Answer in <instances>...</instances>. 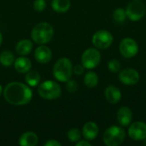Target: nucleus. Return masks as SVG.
Returning <instances> with one entry per match:
<instances>
[{
  "mask_svg": "<svg viewBox=\"0 0 146 146\" xmlns=\"http://www.w3.org/2000/svg\"><path fill=\"white\" fill-rule=\"evenodd\" d=\"M4 99L10 104L21 106L27 104L33 98L31 89L21 82H10L3 90Z\"/></svg>",
  "mask_w": 146,
  "mask_h": 146,
  "instance_id": "1",
  "label": "nucleus"
},
{
  "mask_svg": "<svg viewBox=\"0 0 146 146\" xmlns=\"http://www.w3.org/2000/svg\"><path fill=\"white\" fill-rule=\"evenodd\" d=\"M54 35V30L48 22H39L32 30L31 37L37 44H44L50 42Z\"/></svg>",
  "mask_w": 146,
  "mask_h": 146,
  "instance_id": "2",
  "label": "nucleus"
},
{
  "mask_svg": "<svg viewBox=\"0 0 146 146\" xmlns=\"http://www.w3.org/2000/svg\"><path fill=\"white\" fill-rule=\"evenodd\" d=\"M73 74V65L67 57L60 58L53 67V76L61 82H67L71 79Z\"/></svg>",
  "mask_w": 146,
  "mask_h": 146,
  "instance_id": "3",
  "label": "nucleus"
},
{
  "mask_svg": "<svg viewBox=\"0 0 146 146\" xmlns=\"http://www.w3.org/2000/svg\"><path fill=\"white\" fill-rule=\"evenodd\" d=\"M38 93L45 100H54L60 98L62 90L58 83L52 80H46L39 84L38 87Z\"/></svg>",
  "mask_w": 146,
  "mask_h": 146,
  "instance_id": "4",
  "label": "nucleus"
},
{
  "mask_svg": "<svg viewBox=\"0 0 146 146\" xmlns=\"http://www.w3.org/2000/svg\"><path fill=\"white\" fill-rule=\"evenodd\" d=\"M126 138V133L123 128L112 126L107 128L104 133V143L108 146H118L121 145Z\"/></svg>",
  "mask_w": 146,
  "mask_h": 146,
  "instance_id": "5",
  "label": "nucleus"
},
{
  "mask_svg": "<svg viewBox=\"0 0 146 146\" xmlns=\"http://www.w3.org/2000/svg\"><path fill=\"white\" fill-rule=\"evenodd\" d=\"M101 61V54L95 48L86 49L81 56V64L87 69H92L98 66Z\"/></svg>",
  "mask_w": 146,
  "mask_h": 146,
  "instance_id": "6",
  "label": "nucleus"
},
{
  "mask_svg": "<svg viewBox=\"0 0 146 146\" xmlns=\"http://www.w3.org/2000/svg\"><path fill=\"white\" fill-rule=\"evenodd\" d=\"M126 12L129 20L133 21H138L145 16L146 8L145 4L140 1H133L127 5Z\"/></svg>",
  "mask_w": 146,
  "mask_h": 146,
  "instance_id": "7",
  "label": "nucleus"
},
{
  "mask_svg": "<svg viewBox=\"0 0 146 146\" xmlns=\"http://www.w3.org/2000/svg\"><path fill=\"white\" fill-rule=\"evenodd\" d=\"M113 42L112 34L106 30H99L96 32L92 37V44L94 46L100 50L109 48Z\"/></svg>",
  "mask_w": 146,
  "mask_h": 146,
  "instance_id": "8",
  "label": "nucleus"
},
{
  "mask_svg": "<svg viewBox=\"0 0 146 146\" xmlns=\"http://www.w3.org/2000/svg\"><path fill=\"white\" fill-rule=\"evenodd\" d=\"M121 54L126 58H132L139 52V45L137 42L131 38H125L119 45Z\"/></svg>",
  "mask_w": 146,
  "mask_h": 146,
  "instance_id": "9",
  "label": "nucleus"
},
{
  "mask_svg": "<svg viewBox=\"0 0 146 146\" xmlns=\"http://www.w3.org/2000/svg\"><path fill=\"white\" fill-rule=\"evenodd\" d=\"M119 80L126 86L136 85L139 80V74L136 69L125 68L119 74Z\"/></svg>",
  "mask_w": 146,
  "mask_h": 146,
  "instance_id": "10",
  "label": "nucleus"
},
{
  "mask_svg": "<svg viewBox=\"0 0 146 146\" xmlns=\"http://www.w3.org/2000/svg\"><path fill=\"white\" fill-rule=\"evenodd\" d=\"M128 135L135 141L144 140L146 138V124L143 121L133 123L128 128Z\"/></svg>",
  "mask_w": 146,
  "mask_h": 146,
  "instance_id": "11",
  "label": "nucleus"
},
{
  "mask_svg": "<svg viewBox=\"0 0 146 146\" xmlns=\"http://www.w3.org/2000/svg\"><path fill=\"white\" fill-rule=\"evenodd\" d=\"M34 57L38 62L45 64L51 60L52 52L49 47L40 44V46H38L34 51Z\"/></svg>",
  "mask_w": 146,
  "mask_h": 146,
  "instance_id": "12",
  "label": "nucleus"
},
{
  "mask_svg": "<svg viewBox=\"0 0 146 146\" xmlns=\"http://www.w3.org/2000/svg\"><path fill=\"white\" fill-rule=\"evenodd\" d=\"M98 132H99V129H98V125L92 121L86 122L82 128V134L84 138L88 141L94 140L98 137Z\"/></svg>",
  "mask_w": 146,
  "mask_h": 146,
  "instance_id": "13",
  "label": "nucleus"
},
{
  "mask_svg": "<svg viewBox=\"0 0 146 146\" xmlns=\"http://www.w3.org/2000/svg\"><path fill=\"white\" fill-rule=\"evenodd\" d=\"M117 121L122 127H128L133 121V112L127 107H121L117 112Z\"/></svg>",
  "mask_w": 146,
  "mask_h": 146,
  "instance_id": "14",
  "label": "nucleus"
},
{
  "mask_svg": "<svg viewBox=\"0 0 146 146\" xmlns=\"http://www.w3.org/2000/svg\"><path fill=\"white\" fill-rule=\"evenodd\" d=\"M104 97L110 104H117L121 99V92L120 89L115 86H109L104 91Z\"/></svg>",
  "mask_w": 146,
  "mask_h": 146,
  "instance_id": "15",
  "label": "nucleus"
},
{
  "mask_svg": "<svg viewBox=\"0 0 146 146\" xmlns=\"http://www.w3.org/2000/svg\"><path fill=\"white\" fill-rule=\"evenodd\" d=\"M14 66H15V70L18 73L26 74L27 72H28L31 69L32 62L29 58L26 57L25 56H21L15 60Z\"/></svg>",
  "mask_w": 146,
  "mask_h": 146,
  "instance_id": "16",
  "label": "nucleus"
},
{
  "mask_svg": "<svg viewBox=\"0 0 146 146\" xmlns=\"http://www.w3.org/2000/svg\"><path fill=\"white\" fill-rule=\"evenodd\" d=\"M38 142V138L33 132H26L19 139V145L21 146H35Z\"/></svg>",
  "mask_w": 146,
  "mask_h": 146,
  "instance_id": "17",
  "label": "nucleus"
},
{
  "mask_svg": "<svg viewBox=\"0 0 146 146\" xmlns=\"http://www.w3.org/2000/svg\"><path fill=\"white\" fill-rule=\"evenodd\" d=\"M33 47V44L29 39H22L19 41L15 46L16 52L21 56H27L28 55Z\"/></svg>",
  "mask_w": 146,
  "mask_h": 146,
  "instance_id": "18",
  "label": "nucleus"
},
{
  "mask_svg": "<svg viewBox=\"0 0 146 146\" xmlns=\"http://www.w3.org/2000/svg\"><path fill=\"white\" fill-rule=\"evenodd\" d=\"M26 77H25V80L27 82V84L32 87L37 86L38 85H39L40 83V74H38V72L35 71V70H29L28 72L26 73Z\"/></svg>",
  "mask_w": 146,
  "mask_h": 146,
  "instance_id": "19",
  "label": "nucleus"
},
{
  "mask_svg": "<svg viewBox=\"0 0 146 146\" xmlns=\"http://www.w3.org/2000/svg\"><path fill=\"white\" fill-rule=\"evenodd\" d=\"M51 7L54 11L57 13H65L70 8L69 0H53L51 3Z\"/></svg>",
  "mask_w": 146,
  "mask_h": 146,
  "instance_id": "20",
  "label": "nucleus"
},
{
  "mask_svg": "<svg viewBox=\"0 0 146 146\" xmlns=\"http://www.w3.org/2000/svg\"><path fill=\"white\" fill-rule=\"evenodd\" d=\"M84 83L89 88H93L97 86L98 83V76L93 71H88L84 77Z\"/></svg>",
  "mask_w": 146,
  "mask_h": 146,
  "instance_id": "21",
  "label": "nucleus"
},
{
  "mask_svg": "<svg viewBox=\"0 0 146 146\" xmlns=\"http://www.w3.org/2000/svg\"><path fill=\"white\" fill-rule=\"evenodd\" d=\"M0 62L4 67H10L15 62L14 54L9 50H4L0 54Z\"/></svg>",
  "mask_w": 146,
  "mask_h": 146,
  "instance_id": "22",
  "label": "nucleus"
},
{
  "mask_svg": "<svg viewBox=\"0 0 146 146\" xmlns=\"http://www.w3.org/2000/svg\"><path fill=\"white\" fill-rule=\"evenodd\" d=\"M127 12L126 9L122 8H117L113 12V18L117 23H122L127 19Z\"/></svg>",
  "mask_w": 146,
  "mask_h": 146,
  "instance_id": "23",
  "label": "nucleus"
},
{
  "mask_svg": "<svg viewBox=\"0 0 146 146\" xmlns=\"http://www.w3.org/2000/svg\"><path fill=\"white\" fill-rule=\"evenodd\" d=\"M68 138L70 142L77 143L81 139V133L78 128H71L68 132Z\"/></svg>",
  "mask_w": 146,
  "mask_h": 146,
  "instance_id": "24",
  "label": "nucleus"
},
{
  "mask_svg": "<svg viewBox=\"0 0 146 146\" xmlns=\"http://www.w3.org/2000/svg\"><path fill=\"white\" fill-rule=\"evenodd\" d=\"M108 68H109V70L110 72H112V73H118L121 70V62L118 60L112 59V60H110L109 62Z\"/></svg>",
  "mask_w": 146,
  "mask_h": 146,
  "instance_id": "25",
  "label": "nucleus"
},
{
  "mask_svg": "<svg viewBox=\"0 0 146 146\" xmlns=\"http://www.w3.org/2000/svg\"><path fill=\"white\" fill-rule=\"evenodd\" d=\"M66 89L70 93H75L79 89V85L76 81L72 80H68L66 82Z\"/></svg>",
  "mask_w": 146,
  "mask_h": 146,
  "instance_id": "26",
  "label": "nucleus"
},
{
  "mask_svg": "<svg viewBox=\"0 0 146 146\" xmlns=\"http://www.w3.org/2000/svg\"><path fill=\"white\" fill-rule=\"evenodd\" d=\"M46 8L45 0H35L33 3V9L38 12H42Z\"/></svg>",
  "mask_w": 146,
  "mask_h": 146,
  "instance_id": "27",
  "label": "nucleus"
},
{
  "mask_svg": "<svg viewBox=\"0 0 146 146\" xmlns=\"http://www.w3.org/2000/svg\"><path fill=\"white\" fill-rule=\"evenodd\" d=\"M85 71V67L82 64H76L73 68V73H74L76 75H81Z\"/></svg>",
  "mask_w": 146,
  "mask_h": 146,
  "instance_id": "28",
  "label": "nucleus"
},
{
  "mask_svg": "<svg viewBox=\"0 0 146 146\" xmlns=\"http://www.w3.org/2000/svg\"><path fill=\"white\" fill-rule=\"evenodd\" d=\"M61 143L55 140V139H50L47 142L44 143V146H60Z\"/></svg>",
  "mask_w": 146,
  "mask_h": 146,
  "instance_id": "29",
  "label": "nucleus"
},
{
  "mask_svg": "<svg viewBox=\"0 0 146 146\" xmlns=\"http://www.w3.org/2000/svg\"><path fill=\"white\" fill-rule=\"evenodd\" d=\"M76 146H91V143L88 140H79L76 143Z\"/></svg>",
  "mask_w": 146,
  "mask_h": 146,
  "instance_id": "30",
  "label": "nucleus"
},
{
  "mask_svg": "<svg viewBox=\"0 0 146 146\" xmlns=\"http://www.w3.org/2000/svg\"><path fill=\"white\" fill-rule=\"evenodd\" d=\"M2 42H3V36H2V33H1V32H0V45H1V44H2Z\"/></svg>",
  "mask_w": 146,
  "mask_h": 146,
  "instance_id": "31",
  "label": "nucleus"
},
{
  "mask_svg": "<svg viewBox=\"0 0 146 146\" xmlns=\"http://www.w3.org/2000/svg\"><path fill=\"white\" fill-rule=\"evenodd\" d=\"M3 88H2V86L0 85V96L2 95V93H3Z\"/></svg>",
  "mask_w": 146,
  "mask_h": 146,
  "instance_id": "32",
  "label": "nucleus"
},
{
  "mask_svg": "<svg viewBox=\"0 0 146 146\" xmlns=\"http://www.w3.org/2000/svg\"><path fill=\"white\" fill-rule=\"evenodd\" d=\"M144 143H145V145H146V138L144 139Z\"/></svg>",
  "mask_w": 146,
  "mask_h": 146,
  "instance_id": "33",
  "label": "nucleus"
},
{
  "mask_svg": "<svg viewBox=\"0 0 146 146\" xmlns=\"http://www.w3.org/2000/svg\"><path fill=\"white\" fill-rule=\"evenodd\" d=\"M133 1H140V0H133Z\"/></svg>",
  "mask_w": 146,
  "mask_h": 146,
  "instance_id": "34",
  "label": "nucleus"
}]
</instances>
